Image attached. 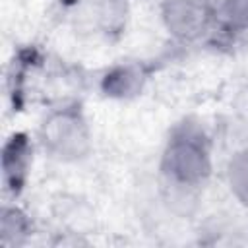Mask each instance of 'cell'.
<instances>
[{
	"label": "cell",
	"instance_id": "cell-1",
	"mask_svg": "<svg viewBox=\"0 0 248 248\" xmlns=\"http://www.w3.org/2000/svg\"><path fill=\"white\" fill-rule=\"evenodd\" d=\"M211 145L200 124L184 120L174 126L161 155L165 180L180 190H194L211 176Z\"/></svg>",
	"mask_w": 248,
	"mask_h": 248
},
{
	"label": "cell",
	"instance_id": "cell-2",
	"mask_svg": "<svg viewBox=\"0 0 248 248\" xmlns=\"http://www.w3.org/2000/svg\"><path fill=\"white\" fill-rule=\"evenodd\" d=\"M39 141L45 151L64 163L79 161L91 151V130L79 103L50 110L39 128Z\"/></svg>",
	"mask_w": 248,
	"mask_h": 248
},
{
	"label": "cell",
	"instance_id": "cell-3",
	"mask_svg": "<svg viewBox=\"0 0 248 248\" xmlns=\"http://www.w3.org/2000/svg\"><path fill=\"white\" fill-rule=\"evenodd\" d=\"M161 19L165 29L180 43L202 39L215 21V10L207 0H163Z\"/></svg>",
	"mask_w": 248,
	"mask_h": 248
},
{
	"label": "cell",
	"instance_id": "cell-4",
	"mask_svg": "<svg viewBox=\"0 0 248 248\" xmlns=\"http://www.w3.org/2000/svg\"><path fill=\"white\" fill-rule=\"evenodd\" d=\"M33 161V145L27 134L14 132L2 147V178L12 196H19L27 184Z\"/></svg>",
	"mask_w": 248,
	"mask_h": 248
},
{
	"label": "cell",
	"instance_id": "cell-5",
	"mask_svg": "<svg viewBox=\"0 0 248 248\" xmlns=\"http://www.w3.org/2000/svg\"><path fill=\"white\" fill-rule=\"evenodd\" d=\"M147 78H149V70L140 62L118 64L103 76L101 89L108 97L128 99V97L138 95L143 89Z\"/></svg>",
	"mask_w": 248,
	"mask_h": 248
},
{
	"label": "cell",
	"instance_id": "cell-6",
	"mask_svg": "<svg viewBox=\"0 0 248 248\" xmlns=\"http://www.w3.org/2000/svg\"><path fill=\"white\" fill-rule=\"evenodd\" d=\"M31 234V217L17 205H4L0 213V244L8 248L23 246Z\"/></svg>",
	"mask_w": 248,
	"mask_h": 248
},
{
	"label": "cell",
	"instance_id": "cell-7",
	"mask_svg": "<svg viewBox=\"0 0 248 248\" xmlns=\"http://www.w3.org/2000/svg\"><path fill=\"white\" fill-rule=\"evenodd\" d=\"M227 186L232 198L248 207V147L238 149L227 163Z\"/></svg>",
	"mask_w": 248,
	"mask_h": 248
},
{
	"label": "cell",
	"instance_id": "cell-8",
	"mask_svg": "<svg viewBox=\"0 0 248 248\" xmlns=\"http://www.w3.org/2000/svg\"><path fill=\"white\" fill-rule=\"evenodd\" d=\"M219 14L229 31L240 33L248 29V0H221Z\"/></svg>",
	"mask_w": 248,
	"mask_h": 248
},
{
	"label": "cell",
	"instance_id": "cell-9",
	"mask_svg": "<svg viewBox=\"0 0 248 248\" xmlns=\"http://www.w3.org/2000/svg\"><path fill=\"white\" fill-rule=\"evenodd\" d=\"M232 110H234L236 118L248 128V83L236 91V95L232 99Z\"/></svg>",
	"mask_w": 248,
	"mask_h": 248
}]
</instances>
